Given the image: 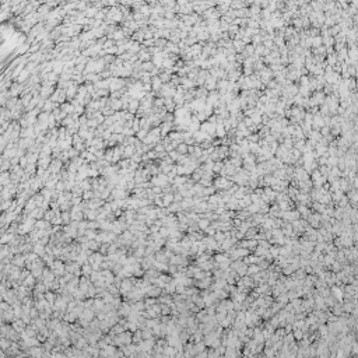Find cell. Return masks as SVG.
Listing matches in <instances>:
<instances>
[{
	"instance_id": "obj_1",
	"label": "cell",
	"mask_w": 358,
	"mask_h": 358,
	"mask_svg": "<svg viewBox=\"0 0 358 358\" xmlns=\"http://www.w3.org/2000/svg\"><path fill=\"white\" fill-rule=\"evenodd\" d=\"M232 185L234 183H232L228 178H224V176H220V178H217V179L214 181V188L220 189V190H228Z\"/></svg>"
},
{
	"instance_id": "obj_2",
	"label": "cell",
	"mask_w": 358,
	"mask_h": 358,
	"mask_svg": "<svg viewBox=\"0 0 358 358\" xmlns=\"http://www.w3.org/2000/svg\"><path fill=\"white\" fill-rule=\"evenodd\" d=\"M218 104H220V94H218V91H210L206 98V105H209V106H211L214 109Z\"/></svg>"
},
{
	"instance_id": "obj_3",
	"label": "cell",
	"mask_w": 358,
	"mask_h": 358,
	"mask_svg": "<svg viewBox=\"0 0 358 358\" xmlns=\"http://www.w3.org/2000/svg\"><path fill=\"white\" fill-rule=\"evenodd\" d=\"M200 130V122L197 120V118H196L195 115H192V118H190V120H189V126H188V130L189 133H195V132Z\"/></svg>"
},
{
	"instance_id": "obj_4",
	"label": "cell",
	"mask_w": 358,
	"mask_h": 358,
	"mask_svg": "<svg viewBox=\"0 0 358 358\" xmlns=\"http://www.w3.org/2000/svg\"><path fill=\"white\" fill-rule=\"evenodd\" d=\"M217 81L218 80L216 79V77H213V76H209L207 77V80L204 81V88H206L207 91H216L217 90Z\"/></svg>"
},
{
	"instance_id": "obj_5",
	"label": "cell",
	"mask_w": 358,
	"mask_h": 358,
	"mask_svg": "<svg viewBox=\"0 0 358 358\" xmlns=\"http://www.w3.org/2000/svg\"><path fill=\"white\" fill-rule=\"evenodd\" d=\"M179 85H182L185 90H192V88H195V81H193V80H189L188 77H182Z\"/></svg>"
},
{
	"instance_id": "obj_6",
	"label": "cell",
	"mask_w": 358,
	"mask_h": 358,
	"mask_svg": "<svg viewBox=\"0 0 358 358\" xmlns=\"http://www.w3.org/2000/svg\"><path fill=\"white\" fill-rule=\"evenodd\" d=\"M308 137H309V141H312V143H319L320 141V139H322V136H320V133H319V130H311L309 133H308Z\"/></svg>"
},
{
	"instance_id": "obj_7",
	"label": "cell",
	"mask_w": 358,
	"mask_h": 358,
	"mask_svg": "<svg viewBox=\"0 0 358 358\" xmlns=\"http://www.w3.org/2000/svg\"><path fill=\"white\" fill-rule=\"evenodd\" d=\"M246 45L243 44L242 41H232V48H234V51H235V53H242L243 49H245Z\"/></svg>"
},
{
	"instance_id": "obj_8",
	"label": "cell",
	"mask_w": 358,
	"mask_h": 358,
	"mask_svg": "<svg viewBox=\"0 0 358 358\" xmlns=\"http://www.w3.org/2000/svg\"><path fill=\"white\" fill-rule=\"evenodd\" d=\"M227 134L228 133L224 129V126H222V123H217V125H216V136H218L220 139H225Z\"/></svg>"
},
{
	"instance_id": "obj_9",
	"label": "cell",
	"mask_w": 358,
	"mask_h": 358,
	"mask_svg": "<svg viewBox=\"0 0 358 358\" xmlns=\"http://www.w3.org/2000/svg\"><path fill=\"white\" fill-rule=\"evenodd\" d=\"M263 195L266 196V197H267L269 203H270V202H273V200L276 199V195H277V193H276L271 188H269V186H267V188H264V189H263Z\"/></svg>"
},
{
	"instance_id": "obj_10",
	"label": "cell",
	"mask_w": 358,
	"mask_h": 358,
	"mask_svg": "<svg viewBox=\"0 0 358 358\" xmlns=\"http://www.w3.org/2000/svg\"><path fill=\"white\" fill-rule=\"evenodd\" d=\"M248 4L249 3H243V2H231L229 7H231L232 10H241V8H245Z\"/></svg>"
},
{
	"instance_id": "obj_11",
	"label": "cell",
	"mask_w": 358,
	"mask_h": 358,
	"mask_svg": "<svg viewBox=\"0 0 358 358\" xmlns=\"http://www.w3.org/2000/svg\"><path fill=\"white\" fill-rule=\"evenodd\" d=\"M186 181H188V176H175V179L172 182H174V188H179L181 185L186 183Z\"/></svg>"
},
{
	"instance_id": "obj_12",
	"label": "cell",
	"mask_w": 358,
	"mask_h": 358,
	"mask_svg": "<svg viewBox=\"0 0 358 358\" xmlns=\"http://www.w3.org/2000/svg\"><path fill=\"white\" fill-rule=\"evenodd\" d=\"M332 294H333V295H334V297H336L339 301L343 299V295H344V294H343V291H341V289L339 288V287L333 286V287H332Z\"/></svg>"
},
{
	"instance_id": "obj_13",
	"label": "cell",
	"mask_w": 358,
	"mask_h": 358,
	"mask_svg": "<svg viewBox=\"0 0 358 358\" xmlns=\"http://www.w3.org/2000/svg\"><path fill=\"white\" fill-rule=\"evenodd\" d=\"M322 44H323V39H322V36H320V35H318V36H315V38H312V49H315V48H319V46H322Z\"/></svg>"
},
{
	"instance_id": "obj_14",
	"label": "cell",
	"mask_w": 358,
	"mask_h": 358,
	"mask_svg": "<svg viewBox=\"0 0 358 358\" xmlns=\"http://www.w3.org/2000/svg\"><path fill=\"white\" fill-rule=\"evenodd\" d=\"M329 176L339 179V178H341V171L339 169L337 166H334V168H330V171H329Z\"/></svg>"
},
{
	"instance_id": "obj_15",
	"label": "cell",
	"mask_w": 358,
	"mask_h": 358,
	"mask_svg": "<svg viewBox=\"0 0 358 358\" xmlns=\"http://www.w3.org/2000/svg\"><path fill=\"white\" fill-rule=\"evenodd\" d=\"M176 152L179 156H186V154H188V146L185 144V143H181V144L176 147Z\"/></svg>"
},
{
	"instance_id": "obj_16",
	"label": "cell",
	"mask_w": 358,
	"mask_h": 358,
	"mask_svg": "<svg viewBox=\"0 0 358 358\" xmlns=\"http://www.w3.org/2000/svg\"><path fill=\"white\" fill-rule=\"evenodd\" d=\"M216 190H217V189L214 188V186H209V188H204V189H203V196H206V197H210V196L216 195Z\"/></svg>"
},
{
	"instance_id": "obj_17",
	"label": "cell",
	"mask_w": 358,
	"mask_h": 358,
	"mask_svg": "<svg viewBox=\"0 0 358 358\" xmlns=\"http://www.w3.org/2000/svg\"><path fill=\"white\" fill-rule=\"evenodd\" d=\"M222 168H224V162H222V161H217V162H214V165H213V174H220Z\"/></svg>"
},
{
	"instance_id": "obj_18",
	"label": "cell",
	"mask_w": 358,
	"mask_h": 358,
	"mask_svg": "<svg viewBox=\"0 0 358 358\" xmlns=\"http://www.w3.org/2000/svg\"><path fill=\"white\" fill-rule=\"evenodd\" d=\"M259 266L257 264H249L248 266V271H246V274H252V276H255L256 273H259Z\"/></svg>"
},
{
	"instance_id": "obj_19",
	"label": "cell",
	"mask_w": 358,
	"mask_h": 358,
	"mask_svg": "<svg viewBox=\"0 0 358 358\" xmlns=\"http://www.w3.org/2000/svg\"><path fill=\"white\" fill-rule=\"evenodd\" d=\"M169 139L171 141H182V133L181 132H172V133H169Z\"/></svg>"
},
{
	"instance_id": "obj_20",
	"label": "cell",
	"mask_w": 358,
	"mask_h": 358,
	"mask_svg": "<svg viewBox=\"0 0 358 358\" xmlns=\"http://www.w3.org/2000/svg\"><path fill=\"white\" fill-rule=\"evenodd\" d=\"M259 151H260V146L257 144V143H249V152H252V154H259Z\"/></svg>"
},
{
	"instance_id": "obj_21",
	"label": "cell",
	"mask_w": 358,
	"mask_h": 358,
	"mask_svg": "<svg viewBox=\"0 0 358 358\" xmlns=\"http://www.w3.org/2000/svg\"><path fill=\"white\" fill-rule=\"evenodd\" d=\"M304 146H305V140H304V139H302V140L294 141V149L298 150V151H301V154H302V149H304Z\"/></svg>"
},
{
	"instance_id": "obj_22",
	"label": "cell",
	"mask_w": 358,
	"mask_h": 358,
	"mask_svg": "<svg viewBox=\"0 0 358 358\" xmlns=\"http://www.w3.org/2000/svg\"><path fill=\"white\" fill-rule=\"evenodd\" d=\"M225 238H227V234H224L221 231H217L214 234V241H217V242H222Z\"/></svg>"
},
{
	"instance_id": "obj_23",
	"label": "cell",
	"mask_w": 358,
	"mask_h": 358,
	"mask_svg": "<svg viewBox=\"0 0 358 358\" xmlns=\"http://www.w3.org/2000/svg\"><path fill=\"white\" fill-rule=\"evenodd\" d=\"M326 165L329 166V168H334V166H337V157H327V162H326Z\"/></svg>"
},
{
	"instance_id": "obj_24",
	"label": "cell",
	"mask_w": 358,
	"mask_h": 358,
	"mask_svg": "<svg viewBox=\"0 0 358 358\" xmlns=\"http://www.w3.org/2000/svg\"><path fill=\"white\" fill-rule=\"evenodd\" d=\"M246 140L249 141V143H257V141L260 140V137H259V134L257 133H250L248 137H246Z\"/></svg>"
},
{
	"instance_id": "obj_25",
	"label": "cell",
	"mask_w": 358,
	"mask_h": 358,
	"mask_svg": "<svg viewBox=\"0 0 358 358\" xmlns=\"http://www.w3.org/2000/svg\"><path fill=\"white\" fill-rule=\"evenodd\" d=\"M283 146H284L287 150H293L294 149V141L291 140V139H284V140H283Z\"/></svg>"
},
{
	"instance_id": "obj_26",
	"label": "cell",
	"mask_w": 358,
	"mask_h": 358,
	"mask_svg": "<svg viewBox=\"0 0 358 358\" xmlns=\"http://www.w3.org/2000/svg\"><path fill=\"white\" fill-rule=\"evenodd\" d=\"M171 127H172V123H169V122H165V123H164L162 127H161V133H162V136H165V134L171 130Z\"/></svg>"
},
{
	"instance_id": "obj_27",
	"label": "cell",
	"mask_w": 358,
	"mask_h": 358,
	"mask_svg": "<svg viewBox=\"0 0 358 358\" xmlns=\"http://www.w3.org/2000/svg\"><path fill=\"white\" fill-rule=\"evenodd\" d=\"M197 227L200 228V229H206L207 227H209V224H210V221L209 220H206V218H203V220H199L197 221Z\"/></svg>"
},
{
	"instance_id": "obj_28",
	"label": "cell",
	"mask_w": 358,
	"mask_h": 358,
	"mask_svg": "<svg viewBox=\"0 0 358 358\" xmlns=\"http://www.w3.org/2000/svg\"><path fill=\"white\" fill-rule=\"evenodd\" d=\"M164 204L165 206H168V204H171V203H174V195L172 193H168V195H165L164 196Z\"/></svg>"
},
{
	"instance_id": "obj_29",
	"label": "cell",
	"mask_w": 358,
	"mask_h": 358,
	"mask_svg": "<svg viewBox=\"0 0 358 358\" xmlns=\"http://www.w3.org/2000/svg\"><path fill=\"white\" fill-rule=\"evenodd\" d=\"M169 157L172 161H179V159L182 158V156H179L176 152V150H172V151H169Z\"/></svg>"
},
{
	"instance_id": "obj_30",
	"label": "cell",
	"mask_w": 358,
	"mask_h": 358,
	"mask_svg": "<svg viewBox=\"0 0 358 358\" xmlns=\"http://www.w3.org/2000/svg\"><path fill=\"white\" fill-rule=\"evenodd\" d=\"M152 87L156 88V90L161 87V80H159V77H156V79L152 80Z\"/></svg>"
},
{
	"instance_id": "obj_31",
	"label": "cell",
	"mask_w": 358,
	"mask_h": 358,
	"mask_svg": "<svg viewBox=\"0 0 358 358\" xmlns=\"http://www.w3.org/2000/svg\"><path fill=\"white\" fill-rule=\"evenodd\" d=\"M159 80H161V81H169V80H171L169 73H164V74H161V77H159Z\"/></svg>"
},
{
	"instance_id": "obj_32",
	"label": "cell",
	"mask_w": 358,
	"mask_h": 358,
	"mask_svg": "<svg viewBox=\"0 0 358 358\" xmlns=\"http://www.w3.org/2000/svg\"><path fill=\"white\" fill-rule=\"evenodd\" d=\"M154 63H156L157 66H161V65H162V58H161L159 55H156V58H154Z\"/></svg>"
},
{
	"instance_id": "obj_33",
	"label": "cell",
	"mask_w": 358,
	"mask_h": 358,
	"mask_svg": "<svg viewBox=\"0 0 358 358\" xmlns=\"http://www.w3.org/2000/svg\"><path fill=\"white\" fill-rule=\"evenodd\" d=\"M156 151H161V152H162L164 151V146H157V147H156Z\"/></svg>"
}]
</instances>
